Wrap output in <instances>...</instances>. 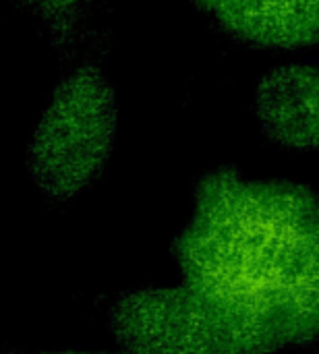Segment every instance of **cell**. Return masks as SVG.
Returning a JSON list of instances; mask_svg holds the SVG:
<instances>
[{
  "label": "cell",
  "mask_w": 319,
  "mask_h": 354,
  "mask_svg": "<svg viewBox=\"0 0 319 354\" xmlns=\"http://www.w3.org/2000/svg\"><path fill=\"white\" fill-rule=\"evenodd\" d=\"M39 2H42L46 8H52V6H54V8H56V6H60V8H69L75 0H39Z\"/></svg>",
  "instance_id": "ba28073f"
},
{
  "label": "cell",
  "mask_w": 319,
  "mask_h": 354,
  "mask_svg": "<svg viewBox=\"0 0 319 354\" xmlns=\"http://www.w3.org/2000/svg\"><path fill=\"white\" fill-rule=\"evenodd\" d=\"M191 2H195L197 6H201L206 10H212L216 15L218 10H222V8H226V6H230V4H235L239 0H191Z\"/></svg>",
  "instance_id": "52a82bcc"
},
{
  "label": "cell",
  "mask_w": 319,
  "mask_h": 354,
  "mask_svg": "<svg viewBox=\"0 0 319 354\" xmlns=\"http://www.w3.org/2000/svg\"><path fill=\"white\" fill-rule=\"evenodd\" d=\"M118 133V97L98 66L64 75L50 91L25 151L35 191L54 203L83 195L108 166Z\"/></svg>",
  "instance_id": "3957f363"
},
{
  "label": "cell",
  "mask_w": 319,
  "mask_h": 354,
  "mask_svg": "<svg viewBox=\"0 0 319 354\" xmlns=\"http://www.w3.org/2000/svg\"><path fill=\"white\" fill-rule=\"evenodd\" d=\"M181 282L222 299H274L319 284V195L220 166L193 191L172 241Z\"/></svg>",
  "instance_id": "6da1fadb"
},
{
  "label": "cell",
  "mask_w": 319,
  "mask_h": 354,
  "mask_svg": "<svg viewBox=\"0 0 319 354\" xmlns=\"http://www.w3.org/2000/svg\"><path fill=\"white\" fill-rule=\"evenodd\" d=\"M139 354H278L319 338V284L274 299H222L183 282L120 292L106 311Z\"/></svg>",
  "instance_id": "7a4b0ae2"
},
{
  "label": "cell",
  "mask_w": 319,
  "mask_h": 354,
  "mask_svg": "<svg viewBox=\"0 0 319 354\" xmlns=\"http://www.w3.org/2000/svg\"><path fill=\"white\" fill-rule=\"evenodd\" d=\"M253 110L262 133L289 149L319 151V64H284L255 87Z\"/></svg>",
  "instance_id": "277c9868"
},
{
  "label": "cell",
  "mask_w": 319,
  "mask_h": 354,
  "mask_svg": "<svg viewBox=\"0 0 319 354\" xmlns=\"http://www.w3.org/2000/svg\"><path fill=\"white\" fill-rule=\"evenodd\" d=\"M29 354H139L133 351H127L122 346H118V351H73V348H62V351H39V353Z\"/></svg>",
  "instance_id": "8992f818"
},
{
  "label": "cell",
  "mask_w": 319,
  "mask_h": 354,
  "mask_svg": "<svg viewBox=\"0 0 319 354\" xmlns=\"http://www.w3.org/2000/svg\"><path fill=\"white\" fill-rule=\"evenodd\" d=\"M235 39L270 50L319 44V0H239L216 12Z\"/></svg>",
  "instance_id": "5b68a950"
}]
</instances>
